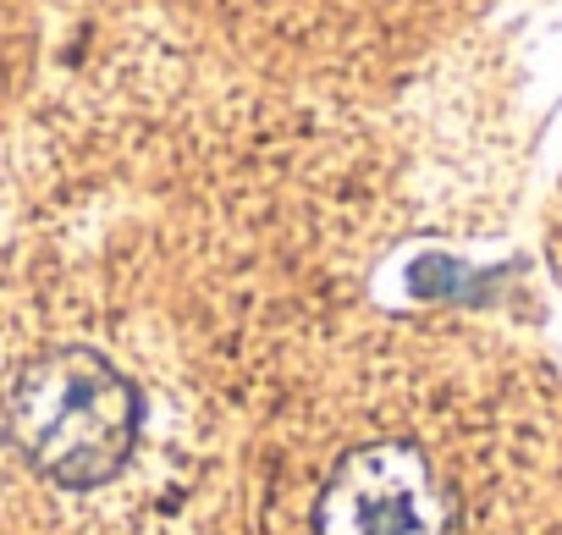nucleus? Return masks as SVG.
I'll return each instance as SVG.
<instances>
[{"label":"nucleus","mask_w":562,"mask_h":535,"mask_svg":"<svg viewBox=\"0 0 562 535\" xmlns=\"http://www.w3.org/2000/svg\"><path fill=\"white\" fill-rule=\"evenodd\" d=\"M7 431L45 480L94 491L138 447V387L94 348H45L7 392Z\"/></svg>","instance_id":"nucleus-1"},{"label":"nucleus","mask_w":562,"mask_h":535,"mask_svg":"<svg viewBox=\"0 0 562 535\" xmlns=\"http://www.w3.org/2000/svg\"><path fill=\"white\" fill-rule=\"evenodd\" d=\"M315 535H458V502L414 442H364L331 469Z\"/></svg>","instance_id":"nucleus-2"}]
</instances>
